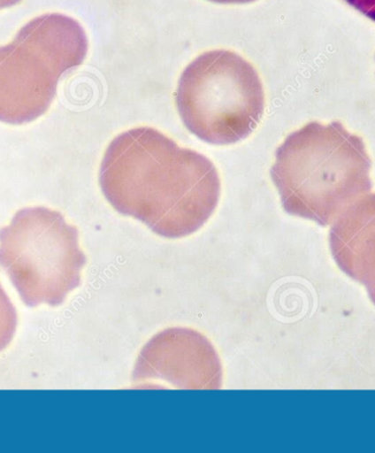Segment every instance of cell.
Instances as JSON below:
<instances>
[{"label": "cell", "mask_w": 375, "mask_h": 453, "mask_svg": "<svg viewBox=\"0 0 375 453\" xmlns=\"http://www.w3.org/2000/svg\"><path fill=\"white\" fill-rule=\"evenodd\" d=\"M100 186L114 210L166 239L200 230L221 192L211 160L149 127L126 131L109 144Z\"/></svg>", "instance_id": "1"}, {"label": "cell", "mask_w": 375, "mask_h": 453, "mask_svg": "<svg viewBox=\"0 0 375 453\" xmlns=\"http://www.w3.org/2000/svg\"><path fill=\"white\" fill-rule=\"evenodd\" d=\"M370 171L359 136L312 122L287 137L270 173L286 212L328 226L371 191Z\"/></svg>", "instance_id": "2"}, {"label": "cell", "mask_w": 375, "mask_h": 453, "mask_svg": "<svg viewBox=\"0 0 375 453\" xmlns=\"http://www.w3.org/2000/svg\"><path fill=\"white\" fill-rule=\"evenodd\" d=\"M88 39L79 21L61 13L31 20L0 48V121L21 126L53 103L58 81L81 65Z\"/></svg>", "instance_id": "3"}, {"label": "cell", "mask_w": 375, "mask_h": 453, "mask_svg": "<svg viewBox=\"0 0 375 453\" xmlns=\"http://www.w3.org/2000/svg\"><path fill=\"white\" fill-rule=\"evenodd\" d=\"M178 112L188 130L215 145L234 144L262 120V81L250 63L226 50L207 52L187 66L178 86Z\"/></svg>", "instance_id": "4"}, {"label": "cell", "mask_w": 375, "mask_h": 453, "mask_svg": "<svg viewBox=\"0 0 375 453\" xmlns=\"http://www.w3.org/2000/svg\"><path fill=\"white\" fill-rule=\"evenodd\" d=\"M85 265L79 231L53 210H21L0 231V267L30 308L61 305L80 287Z\"/></svg>", "instance_id": "5"}, {"label": "cell", "mask_w": 375, "mask_h": 453, "mask_svg": "<svg viewBox=\"0 0 375 453\" xmlns=\"http://www.w3.org/2000/svg\"><path fill=\"white\" fill-rule=\"evenodd\" d=\"M222 365L211 342L189 328L173 327L157 334L140 352L132 387L218 390Z\"/></svg>", "instance_id": "6"}, {"label": "cell", "mask_w": 375, "mask_h": 453, "mask_svg": "<svg viewBox=\"0 0 375 453\" xmlns=\"http://www.w3.org/2000/svg\"><path fill=\"white\" fill-rule=\"evenodd\" d=\"M329 244L347 276L367 289L375 305V195H365L333 223Z\"/></svg>", "instance_id": "7"}, {"label": "cell", "mask_w": 375, "mask_h": 453, "mask_svg": "<svg viewBox=\"0 0 375 453\" xmlns=\"http://www.w3.org/2000/svg\"><path fill=\"white\" fill-rule=\"evenodd\" d=\"M17 322L15 306L0 286V352L11 344L15 336Z\"/></svg>", "instance_id": "8"}, {"label": "cell", "mask_w": 375, "mask_h": 453, "mask_svg": "<svg viewBox=\"0 0 375 453\" xmlns=\"http://www.w3.org/2000/svg\"><path fill=\"white\" fill-rule=\"evenodd\" d=\"M342 2L348 4L356 12L375 22V0H342Z\"/></svg>", "instance_id": "9"}, {"label": "cell", "mask_w": 375, "mask_h": 453, "mask_svg": "<svg viewBox=\"0 0 375 453\" xmlns=\"http://www.w3.org/2000/svg\"><path fill=\"white\" fill-rule=\"evenodd\" d=\"M210 2L218 4H249L256 2V0H210Z\"/></svg>", "instance_id": "10"}, {"label": "cell", "mask_w": 375, "mask_h": 453, "mask_svg": "<svg viewBox=\"0 0 375 453\" xmlns=\"http://www.w3.org/2000/svg\"><path fill=\"white\" fill-rule=\"evenodd\" d=\"M21 0H0V11L4 8L12 7L20 4Z\"/></svg>", "instance_id": "11"}]
</instances>
